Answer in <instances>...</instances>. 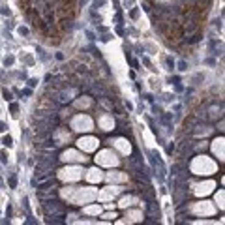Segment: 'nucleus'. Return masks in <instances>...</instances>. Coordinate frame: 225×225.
Here are the masks:
<instances>
[{
	"label": "nucleus",
	"instance_id": "f257e3e1",
	"mask_svg": "<svg viewBox=\"0 0 225 225\" xmlns=\"http://www.w3.org/2000/svg\"><path fill=\"white\" fill-rule=\"evenodd\" d=\"M126 219L128 221H139V219H143V214L141 212H129V214H126Z\"/></svg>",
	"mask_w": 225,
	"mask_h": 225
},
{
	"label": "nucleus",
	"instance_id": "f03ea898",
	"mask_svg": "<svg viewBox=\"0 0 225 225\" xmlns=\"http://www.w3.org/2000/svg\"><path fill=\"white\" fill-rule=\"evenodd\" d=\"M133 201H135L133 197H122L118 204H120V206H131V204H133Z\"/></svg>",
	"mask_w": 225,
	"mask_h": 225
},
{
	"label": "nucleus",
	"instance_id": "7ed1b4c3",
	"mask_svg": "<svg viewBox=\"0 0 225 225\" xmlns=\"http://www.w3.org/2000/svg\"><path fill=\"white\" fill-rule=\"evenodd\" d=\"M84 212L86 214H99L101 212V206H98V204L96 206H88V208H84Z\"/></svg>",
	"mask_w": 225,
	"mask_h": 225
},
{
	"label": "nucleus",
	"instance_id": "20e7f679",
	"mask_svg": "<svg viewBox=\"0 0 225 225\" xmlns=\"http://www.w3.org/2000/svg\"><path fill=\"white\" fill-rule=\"evenodd\" d=\"M79 143H84V148H94V143H96V141H94V139H84V141L81 139Z\"/></svg>",
	"mask_w": 225,
	"mask_h": 225
},
{
	"label": "nucleus",
	"instance_id": "39448f33",
	"mask_svg": "<svg viewBox=\"0 0 225 225\" xmlns=\"http://www.w3.org/2000/svg\"><path fill=\"white\" fill-rule=\"evenodd\" d=\"M2 143H4V144H6V146H13V139H11V137H9V135H6V137H4V139H2Z\"/></svg>",
	"mask_w": 225,
	"mask_h": 225
},
{
	"label": "nucleus",
	"instance_id": "423d86ee",
	"mask_svg": "<svg viewBox=\"0 0 225 225\" xmlns=\"http://www.w3.org/2000/svg\"><path fill=\"white\" fill-rule=\"evenodd\" d=\"M0 159H2V163H8V154L4 152V150L0 152Z\"/></svg>",
	"mask_w": 225,
	"mask_h": 225
},
{
	"label": "nucleus",
	"instance_id": "0eeeda50",
	"mask_svg": "<svg viewBox=\"0 0 225 225\" xmlns=\"http://www.w3.org/2000/svg\"><path fill=\"white\" fill-rule=\"evenodd\" d=\"M4 129H6V124H4V122H0V131H4Z\"/></svg>",
	"mask_w": 225,
	"mask_h": 225
}]
</instances>
